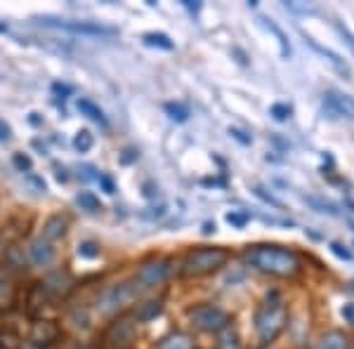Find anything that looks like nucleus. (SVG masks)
I'll return each mask as SVG.
<instances>
[{"label":"nucleus","instance_id":"nucleus-6","mask_svg":"<svg viewBox=\"0 0 354 349\" xmlns=\"http://www.w3.org/2000/svg\"><path fill=\"white\" fill-rule=\"evenodd\" d=\"M137 295V285L135 283H116V285H109L106 290H102V295L97 297V312L102 317H113L118 314L121 309H125L130 302L135 300Z\"/></svg>","mask_w":354,"mask_h":349},{"label":"nucleus","instance_id":"nucleus-24","mask_svg":"<svg viewBox=\"0 0 354 349\" xmlns=\"http://www.w3.org/2000/svg\"><path fill=\"white\" fill-rule=\"evenodd\" d=\"M100 253H102V248H100V243H95V241H83L78 245V255L85 257V260H95V257H100Z\"/></svg>","mask_w":354,"mask_h":349},{"label":"nucleus","instance_id":"nucleus-37","mask_svg":"<svg viewBox=\"0 0 354 349\" xmlns=\"http://www.w3.org/2000/svg\"><path fill=\"white\" fill-rule=\"evenodd\" d=\"M185 8H189V10H194V12H198V10H201V5L192 3V0H185Z\"/></svg>","mask_w":354,"mask_h":349},{"label":"nucleus","instance_id":"nucleus-25","mask_svg":"<svg viewBox=\"0 0 354 349\" xmlns=\"http://www.w3.org/2000/svg\"><path fill=\"white\" fill-rule=\"evenodd\" d=\"M165 111L170 113V118H175V121H187V116H189V109L187 106H182V104H173V102H170V104H165Z\"/></svg>","mask_w":354,"mask_h":349},{"label":"nucleus","instance_id":"nucleus-5","mask_svg":"<svg viewBox=\"0 0 354 349\" xmlns=\"http://www.w3.org/2000/svg\"><path fill=\"white\" fill-rule=\"evenodd\" d=\"M192 326L201 333H222L227 326L232 323L230 312H225L218 305H210V302H203V305H196L187 312Z\"/></svg>","mask_w":354,"mask_h":349},{"label":"nucleus","instance_id":"nucleus-4","mask_svg":"<svg viewBox=\"0 0 354 349\" xmlns=\"http://www.w3.org/2000/svg\"><path fill=\"white\" fill-rule=\"evenodd\" d=\"M73 276L66 269H57V272L48 274L41 283H36V288L31 290V305L33 307H48L50 302L64 300V297L73 290Z\"/></svg>","mask_w":354,"mask_h":349},{"label":"nucleus","instance_id":"nucleus-23","mask_svg":"<svg viewBox=\"0 0 354 349\" xmlns=\"http://www.w3.org/2000/svg\"><path fill=\"white\" fill-rule=\"evenodd\" d=\"M93 144H95V137H93V133H90V130H78L76 137H73V147H76L81 153L90 151V149H93Z\"/></svg>","mask_w":354,"mask_h":349},{"label":"nucleus","instance_id":"nucleus-8","mask_svg":"<svg viewBox=\"0 0 354 349\" xmlns=\"http://www.w3.org/2000/svg\"><path fill=\"white\" fill-rule=\"evenodd\" d=\"M137 340V321L133 317H118L104 333V349H128Z\"/></svg>","mask_w":354,"mask_h":349},{"label":"nucleus","instance_id":"nucleus-2","mask_svg":"<svg viewBox=\"0 0 354 349\" xmlns=\"http://www.w3.org/2000/svg\"><path fill=\"white\" fill-rule=\"evenodd\" d=\"M255 335H258L260 345H272L279 335L283 333V328L288 326V305L281 295L274 293L265 295L262 305L255 312Z\"/></svg>","mask_w":354,"mask_h":349},{"label":"nucleus","instance_id":"nucleus-28","mask_svg":"<svg viewBox=\"0 0 354 349\" xmlns=\"http://www.w3.org/2000/svg\"><path fill=\"white\" fill-rule=\"evenodd\" d=\"M335 28H338V33H340L342 38H345V43L350 45V48H352V53H354V33L350 31V28H345V26H342V24H335Z\"/></svg>","mask_w":354,"mask_h":349},{"label":"nucleus","instance_id":"nucleus-12","mask_svg":"<svg viewBox=\"0 0 354 349\" xmlns=\"http://www.w3.org/2000/svg\"><path fill=\"white\" fill-rule=\"evenodd\" d=\"M28 257H31V262L36 267H48L55 262L57 248H55V243L45 241V238H36V241L31 243V248H28Z\"/></svg>","mask_w":354,"mask_h":349},{"label":"nucleus","instance_id":"nucleus-16","mask_svg":"<svg viewBox=\"0 0 354 349\" xmlns=\"http://www.w3.org/2000/svg\"><path fill=\"white\" fill-rule=\"evenodd\" d=\"M156 349H196V347H194L192 335L175 330V333H168L165 337H161V342H158Z\"/></svg>","mask_w":354,"mask_h":349},{"label":"nucleus","instance_id":"nucleus-38","mask_svg":"<svg viewBox=\"0 0 354 349\" xmlns=\"http://www.w3.org/2000/svg\"><path fill=\"white\" fill-rule=\"evenodd\" d=\"M205 234H210V232H215V225H205V229H203Z\"/></svg>","mask_w":354,"mask_h":349},{"label":"nucleus","instance_id":"nucleus-13","mask_svg":"<svg viewBox=\"0 0 354 349\" xmlns=\"http://www.w3.org/2000/svg\"><path fill=\"white\" fill-rule=\"evenodd\" d=\"M17 302V283L12 274L0 267V312H10Z\"/></svg>","mask_w":354,"mask_h":349},{"label":"nucleus","instance_id":"nucleus-3","mask_svg":"<svg viewBox=\"0 0 354 349\" xmlns=\"http://www.w3.org/2000/svg\"><path fill=\"white\" fill-rule=\"evenodd\" d=\"M230 260V253L225 248H210V245H203V248H194L187 253L185 262H182L180 274L185 279H203L215 274L218 269H222Z\"/></svg>","mask_w":354,"mask_h":349},{"label":"nucleus","instance_id":"nucleus-18","mask_svg":"<svg viewBox=\"0 0 354 349\" xmlns=\"http://www.w3.org/2000/svg\"><path fill=\"white\" fill-rule=\"evenodd\" d=\"M78 111H81L83 116H88L90 121L104 125V128L109 125V121H106V116H104V111H102V109L97 106L95 102H90V100H78Z\"/></svg>","mask_w":354,"mask_h":349},{"label":"nucleus","instance_id":"nucleus-34","mask_svg":"<svg viewBox=\"0 0 354 349\" xmlns=\"http://www.w3.org/2000/svg\"><path fill=\"white\" fill-rule=\"evenodd\" d=\"M286 10H290V12H312L310 5H298V3H286Z\"/></svg>","mask_w":354,"mask_h":349},{"label":"nucleus","instance_id":"nucleus-26","mask_svg":"<svg viewBox=\"0 0 354 349\" xmlns=\"http://www.w3.org/2000/svg\"><path fill=\"white\" fill-rule=\"evenodd\" d=\"M262 21H265V26H267V28H272V31L277 33L279 43H281V55H283V57H288V55H290V45H288V41H286V36H283V31H281L279 26H274V24H272V19H262Z\"/></svg>","mask_w":354,"mask_h":349},{"label":"nucleus","instance_id":"nucleus-30","mask_svg":"<svg viewBox=\"0 0 354 349\" xmlns=\"http://www.w3.org/2000/svg\"><path fill=\"white\" fill-rule=\"evenodd\" d=\"M97 182H100V185L104 187V191H106V194H116V187H113L111 177H106V175H97Z\"/></svg>","mask_w":354,"mask_h":349},{"label":"nucleus","instance_id":"nucleus-40","mask_svg":"<svg viewBox=\"0 0 354 349\" xmlns=\"http://www.w3.org/2000/svg\"><path fill=\"white\" fill-rule=\"evenodd\" d=\"M352 285H354V283H352Z\"/></svg>","mask_w":354,"mask_h":349},{"label":"nucleus","instance_id":"nucleus-19","mask_svg":"<svg viewBox=\"0 0 354 349\" xmlns=\"http://www.w3.org/2000/svg\"><path fill=\"white\" fill-rule=\"evenodd\" d=\"M314 349H347V337L340 330H328L326 335H322Z\"/></svg>","mask_w":354,"mask_h":349},{"label":"nucleus","instance_id":"nucleus-31","mask_svg":"<svg viewBox=\"0 0 354 349\" xmlns=\"http://www.w3.org/2000/svg\"><path fill=\"white\" fill-rule=\"evenodd\" d=\"M330 250H333V253L338 255V257H342V260H350V257H352V253L342 243H330Z\"/></svg>","mask_w":354,"mask_h":349},{"label":"nucleus","instance_id":"nucleus-9","mask_svg":"<svg viewBox=\"0 0 354 349\" xmlns=\"http://www.w3.org/2000/svg\"><path fill=\"white\" fill-rule=\"evenodd\" d=\"M322 104H324V111L328 113V118L354 121V97L340 93V90H326Z\"/></svg>","mask_w":354,"mask_h":349},{"label":"nucleus","instance_id":"nucleus-33","mask_svg":"<svg viewBox=\"0 0 354 349\" xmlns=\"http://www.w3.org/2000/svg\"><path fill=\"white\" fill-rule=\"evenodd\" d=\"M15 165L19 170H28V168H31V161H28L26 156H21V153H15Z\"/></svg>","mask_w":354,"mask_h":349},{"label":"nucleus","instance_id":"nucleus-27","mask_svg":"<svg viewBox=\"0 0 354 349\" xmlns=\"http://www.w3.org/2000/svg\"><path fill=\"white\" fill-rule=\"evenodd\" d=\"M290 113H293V109H290L288 104H274L272 106V116L277 118V121H288Z\"/></svg>","mask_w":354,"mask_h":349},{"label":"nucleus","instance_id":"nucleus-10","mask_svg":"<svg viewBox=\"0 0 354 349\" xmlns=\"http://www.w3.org/2000/svg\"><path fill=\"white\" fill-rule=\"evenodd\" d=\"M59 335L62 330L55 321H50V319H36L31 323V330H28V345L36 349H48L59 340Z\"/></svg>","mask_w":354,"mask_h":349},{"label":"nucleus","instance_id":"nucleus-11","mask_svg":"<svg viewBox=\"0 0 354 349\" xmlns=\"http://www.w3.org/2000/svg\"><path fill=\"white\" fill-rule=\"evenodd\" d=\"M41 24L53 28H64L73 33H88V36H102V33H111V28H104L100 24H90V21H62V19H41Z\"/></svg>","mask_w":354,"mask_h":349},{"label":"nucleus","instance_id":"nucleus-17","mask_svg":"<svg viewBox=\"0 0 354 349\" xmlns=\"http://www.w3.org/2000/svg\"><path fill=\"white\" fill-rule=\"evenodd\" d=\"M161 309H163L161 300H147V302H142V305H137L133 319H135V321H149V319L161 314Z\"/></svg>","mask_w":354,"mask_h":349},{"label":"nucleus","instance_id":"nucleus-35","mask_svg":"<svg viewBox=\"0 0 354 349\" xmlns=\"http://www.w3.org/2000/svg\"><path fill=\"white\" fill-rule=\"evenodd\" d=\"M10 137H12V130H10V125L5 121H0V142H8Z\"/></svg>","mask_w":354,"mask_h":349},{"label":"nucleus","instance_id":"nucleus-32","mask_svg":"<svg viewBox=\"0 0 354 349\" xmlns=\"http://www.w3.org/2000/svg\"><path fill=\"white\" fill-rule=\"evenodd\" d=\"M342 319L350 326H354V305H342Z\"/></svg>","mask_w":354,"mask_h":349},{"label":"nucleus","instance_id":"nucleus-15","mask_svg":"<svg viewBox=\"0 0 354 349\" xmlns=\"http://www.w3.org/2000/svg\"><path fill=\"white\" fill-rule=\"evenodd\" d=\"M307 43H310V45H312V48H314V50H317V53H319V55H324V57H326V59L330 62V64H333V68H335V71H338V73H340V76L350 78V66H347V62H345V59H342V57H340V55H335V53H333V50H328V48H324V45H319L317 41H312V38H307Z\"/></svg>","mask_w":354,"mask_h":349},{"label":"nucleus","instance_id":"nucleus-20","mask_svg":"<svg viewBox=\"0 0 354 349\" xmlns=\"http://www.w3.org/2000/svg\"><path fill=\"white\" fill-rule=\"evenodd\" d=\"M215 349H241V337H239V333L232 328V326H227L222 333H218Z\"/></svg>","mask_w":354,"mask_h":349},{"label":"nucleus","instance_id":"nucleus-39","mask_svg":"<svg viewBox=\"0 0 354 349\" xmlns=\"http://www.w3.org/2000/svg\"><path fill=\"white\" fill-rule=\"evenodd\" d=\"M0 349H5V345H3V342H0Z\"/></svg>","mask_w":354,"mask_h":349},{"label":"nucleus","instance_id":"nucleus-7","mask_svg":"<svg viewBox=\"0 0 354 349\" xmlns=\"http://www.w3.org/2000/svg\"><path fill=\"white\" fill-rule=\"evenodd\" d=\"M170 265H173V262L165 260V257H151V260L142 262L133 279L137 290H149V288H156V285L165 283V279L170 276Z\"/></svg>","mask_w":354,"mask_h":349},{"label":"nucleus","instance_id":"nucleus-14","mask_svg":"<svg viewBox=\"0 0 354 349\" xmlns=\"http://www.w3.org/2000/svg\"><path fill=\"white\" fill-rule=\"evenodd\" d=\"M66 232H68V217L66 215H53L43 225V236L41 238L55 243V241H59V238H64Z\"/></svg>","mask_w":354,"mask_h":349},{"label":"nucleus","instance_id":"nucleus-36","mask_svg":"<svg viewBox=\"0 0 354 349\" xmlns=\"http://www.w3.org/2000/svg\"><path fill=\"white\" fill-rule=\"evenodd\" d=\"M53 90L57 95H71V88H68V85H62V83H55Z\"/></svg>","mask_w":354,"mask_h":349},{"label":"nucleus","instance_id":"nucleus-1","mask_svg":"<svg viewBox=\"0 0 354 349\" xmlns=\"http://www.w3.org/2000/svg\"><path fill=\"white\" fill-rule=\"evenodd\" d=\"M243 260L253 269H258V272L279 279H293L302 272L300 255L290 248H283V245H272V243L253 245V248L245 250Z\"/></svg>","mask_w":354,"mask_h":349},{"label":"nucleus","instance_id":"nucleus-29","mask_svg":"<svg viewBox=\"0 0 354 349\" xmlns=\"http://www.w3.org/2000/svg\"><path fill=\"white\" fill-rule=\"evenodd\" d=\"M227 222L234 227H243L245 222H248V215H239V213H230L227 215Z\"/></svg>","mask_w":354,"mask_h":349},{"label":"nucleus","instance_id":"nucleus-21","mask_svg":"<svg viewBox=\"0 0 354 349\" xmlns=\"http://www.w3.org/2000/svg\"><path fill=\"white\" fill-rule=\"evenodd\" d=\"M76 205L81 210H85V213H90V215L102 213V203H100V198H97L93 191H81V194H78Z\"/></svg>","mask_w":354,"mask_h":349},{"label":"nucleus","instance_id":"nucleus-22","mask_svg":"<svg viewBox=\"0 0 354 349\" xmlns=\"http://www.w3.org/2000/svg\"><path fill=\"white\" fill-rule=\"evenodd\" d=\"M142 41H145L147 45H151V48L173 50V41H170L165 33H145V36H142Z\"/></svg>","mask_w":354,"mask_h":349}]
</instances>
